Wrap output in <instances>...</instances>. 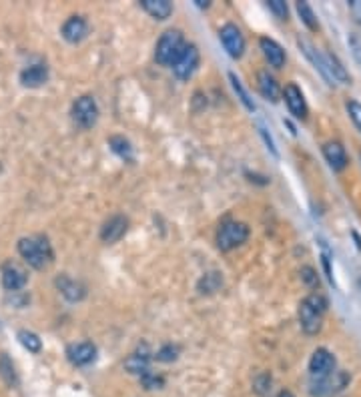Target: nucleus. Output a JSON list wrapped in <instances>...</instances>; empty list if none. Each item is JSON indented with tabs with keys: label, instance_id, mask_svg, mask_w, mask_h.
I'll use <instances>...</instances> for the list:
<instances>
[{
	"label": "nucleus",
	"instance_id": "nucleus-3",
	"mask_svg": "<svg viewBox=\"0 0 361 397\" xmlns=\"http://www.w3.org/2000/svg\"><path fill=\"white\" fill-rule=\"evenodd\" d=\"M185 36L181 31L171 29V31H165L161 38L157 40L155 47V60L163 67H173L175 60L181 56V52L185 51Z\"/></svg>",
	"mask_w": 361,
	"mask_h": 397
},
{
	"label": "nucleus",
	"instance_id": "nucleus-23",
	"mask_svg": "<svg viewBox=\"0 0 361 397\" xmlns=\"http://www.w3.org/2000/svg\"><path fill=\"white\" fill-rule=\"evenodd\" d=\"M0 378L4 380L8 387H17L18 385L17 367L6 353H0Z\"/></svg>",
	"mask_w": 361,
	"mask_h": 397
},
{
	"label": "nucleus",
	"instance_id": "nucleus-13",
	"mask_svg": "<svg viewBox=\"0 0 361 397\" xmlns=\"http://www.w3.org/2000/svg\"><path fill=\"white\" fill-rule=\"evenodd\" d=\"M97 357V347L90 341H81V343H72L67 347V359L77 367H85L90 365Z\"/></svg>",
	"mask_w": 361,
	"mask_h": 397
},
{
	"label": "nucleus",
	"instance_id": "nucleus-2",
	"mask_svg": "<svg viewBox=\"0 0 361 397\" xmlns=\"http://www.w3.org/2000/svg\"><path fill=\"white\" fill-rule=\"evenodd\" d=\"M327 299L321 293H311L299 303V325L307 335H317L323 327Z\"/></svg>",
	"mask_w": 361,
	"mask_h": 397
},
{
	"label": "nucleus",
	"instance_id": "nucleus-8",
	"mask_svg": "<svg viewBox=\"0 0 361 397\" xmlns=\"http://www.w3.org/2000/svg\"><path fill=\"white\" fill-rule=\"evenodd\" d=\"M0 275H2V287L8 291V293H17L20 291L24 285H26V271L17 265V263H13V261H6V263H2V267H0Z\"/></svg>",
	"mask_w": 361,
	"mask_h": 397
},
{
	"label": "nucleus",
	"instance_id": "nucleus-26",
	"mask_svg": "<svg viewBox=\"0 0 361 397\" xmlns=\"http://www.w3.org/2000/svg\"><path fill=\"white\" fill-rule=\"evenodd\" d=\"M297 13H299V17L303 20V24H305L310 31H317V29H319L317 17H315L313 8H311L307 2H297Z\"/></svg>",
	"mask_w": 361,
	"mask_h": 397
},
{
	"label": "nucleus",
	"instance_id": "nucleus-9",
	"mask_svg": "<svg viewBox=\"0 0 361 397\" xmlns=\"http://www.w3.org/2000/svg\"><path fill=\"white\" fill-rule=\"evenodd\" d=\"M219 38H221V44L231 58H241L245 54V38L235 24H231V22L225 24L219 31Z\"/></svg>",
	"mask_w": 361,
	"mask_h": 397
},
{
	"label": "nucleus",
	"instance_id": "nucleus-10",
	"mask_svg": "<svg viewBox=\"0 0 361 397\" xmlns=\"http://www.w3.org/2000/svg\"><path fill=\"white\" fill-rule=\"evenodd\" d=\"M333 371H335V357H333V353L329 349H326V347L315 349L310 359L311 378H327Z\"/></svg>",
	"mask_w": 361,
	"mask_h": 397
},
{
	"label": "nucleus",
	"instance_id": "nucleus-19",
	"mask_svg": "<svg viewBox=\"0 0 361 397\" xmlns=\"http://www.w3.org/2000/svg\"><path fill=\"white\" fill-rule=\"evenodd\" d=\"M56 287H58V291L65 295L69 301H81V299H85L86 295V287L83 283H79L77 279H70L69 275H61L56 277Z\"/></svg>",
	"mask_w": 361,
	"mask_h": 397
},
{
	"label": "nucleus",
	"instance_id": "nucleus-29",
	"mask_svg": "<svg viewBox=\"0 0 361 397\" xmlns=\"http://www.w3.org/2000/svg\"><path fill=\"white\" fill-rule=\"evenodd\" d=\"M141 383L145 389H161L165 385V378L163 375H157L153 371H147L141 375Z\"/></svg>",
	"mask_w": 361,
	"mask_h": 397
},
{
	"label": "nucleus",
	"instance_id": "nucleus-15",
	"mask_svg": "<svg viewBox=\"0 0 361 397\" xmlns=\"http://www.w3.org/2000/svg\"><path fill=\"white\" fill-rule=\"evenodd\" d=\"M149 362H151V351L147 346H141L137 351H133L127 359H125V369L133 375H143L149 371Z\"/></svg>",
	"mask_w": 361,
	"mask_h": 397
},
{
	"label": "nucleus",
	"instance_id": "nucleus-37",
	"mask_svg": "<svg viewBox=\"0 0 361 397\" xmlns=\"http://www.w3.org/2000/svg\"><path fill=\"white\" fill-rule=\"evenodd\" d=\"M360 285H361V281H360Z\"/></svg>",
	"mask_w": 361,
	"mask_h": 397
},
{
	"label": "nucleus",
	"instance_id": "nucleus-30",
	"mask_svg": "<svg viewBox=\"0 0 361 397\" xmlns=\"http://www.w3.org/2000/svg\"><path fill=\"white\" fill-rule=\"evenodd\" d=\"M253 389L257 391L259 396H267L271 391V375L269 373H261L253 380Z\"/></svg>",
	"mask_w": 361,
	"mask_h": 397
},
{
	"label": "nucleus",
	"instance_id": "nucleus-32",
	"mask_svg": "<svg viewBox=\"0 0 361 397\" xmlns=\"http://www.w3.org/2000/svg\"><path fill=\"white\" fill-rule=\"evenodd\" d=\"M347 113H349L351 121H353V124L358 127V131L361 133V103L349 101V103H347Z\"/></svg>",
	"mask_w": 361,
	"mask_h": 397
},
{
	"label": "nucleus",
	"instance_id": "nucleus-18",
	"mask_svg": "<svg viewBox=\"0 0 361 397\" xmlns=\"http://www.w3.org/2000/svg\"><path fill=\"white\" fill-rule=\"evenodd\" d=\"M259 47H261V51H263V56L267 58V63H269L273 69H281V67L285 65V51L281 49V44L275 42L273 38L263 36V38L259 40Z\"/></svg>",
	"mask_w": 361,
	"mask_h": 397
},
{
	"label": "nucleus",
	"instance_id": "nucleus-31",
	"mask_svg": "<svg viewBox=\"0 0 361 397\" xmlns=\"http://www.w3.org/2000/svg\"><path fill=\"white\" fill-rule=\"evenodd\" d=\"M267 6H269V10H271L279 20H287V17H289V8H287V4H285L283 0H269Z\"/></svg>",
	"mask_w": 361,
	"mask_h": 397
},
{
	"label": "nucleus",
	"instance_id": "nucleus-6",
	"mask_svg": "<svg viewBox=\"0 0 361 397\" xmlns=\"http://www.w3.org/2000/svg\"><path fill=\"white\" fill-rule=\"evenodd\" d=\"M70 117H72L74 124L81 127V129L95 127V122L99 121V104L95 101V97H90V95L79 97V99L72 103Z\"/></svg>",
	"mask_w": 361,
	"mask_h": 397
},
{
	"label": "nucleus",
	"instance_id": "nucleus-17",
	"mask_svg": "<svg viewBox=\"0 0 361 397\" xmlns=\"http://www.w3.org/2000/svg\"><path fill=\"white\" fill-rule=\"evenodd\" d=\"M49 81V67L38 63V65H31L20 72V83L26 88H38L47 85Z\"/></svg>",
	"mask_w": 361,
	"mask_h": 397
},
{
	"label": "nucleus",
	"instance_id": "nucleus-35",
	"mask_svg": "<svg viewBox=\"0 0 361 397\" xmlns=\"http://www.w3.org/2000/svg\"><path fill=\"white\" fill-rule=\"evenodd\" d=\"M259 133H261V137L265 138V143H267V147L271 149V153H273V155H277L275 143H273V138H271V135H267V131H265L263 127H261V131H259Z\"/></svg>",
	"mask_w": 361,
	"mask_h": 397
},
{
	"label": "nucleus",
	"instance_id": "nucleus-14",
	"mask_svg": "<svg viewBox=\"0 0 361 397\" xmlns=\"http://www.w3.org/2000/svg\"><path fill=\"white\" fill-rule=\"evenodd\" d=\"M61 35L63 38L70 42V44H77L81 40H85L88 35V22L83 17H70L67 18V22L63 24L61 29Z\"/></svg>",
	"mask_w": 361,
	"mask_h": 397
},
{
	"label": "nucleus",
	"instance_id": "nucleus-33",
	"mask_svg": "<svg viewBox=\"0 0 361 397\" xmlns=\"http://www.w3.org/2000/svg\"><path fill=\"white\" fill-rule=\"evenodd\" d=\"M301 279L310 285V287H315L319 281H317V275H315V269L313 267H303L301 269Z\"/></svg>",
	"mask_w": 361,
	"mask_h": 397
},
{
	"label": "nucleus",
	"instance_id": "nucleus-5",
	"mask_svg": "<svg viewBox=\"0 0 361 397\" xmlns=\"http://www.w3.org/2000/svg\"><path fill=\"white\" fill-rule=\"evenodd\" d=\"M351 381L347 371H333L327 378H311L310 394L313 397H329L344 391L347 383Z\"/></svg>",
	"mask_w": 361,
	"mask_h": 397
},
{
	"label": "nucleus",
	"instance_id": "nucleus-4",
	"mask_svg": "<svg viewBox=\"0 0 361 397\" xmlns=\"http://www.w3.org/2000/svg\"><path fill=\"white\" fill-rule=\"evenodd\" d=\"M247 239H249V227L241 221H225L217 231V247L223 253L237 249Z\"/></svg>",
	"mask_w": 361,
	"mask_h": 397
},
{
	"label": "nucleus",
	"instance_id": "nucleus-11",
	"mask_svg": "<svg viewBox=\"0 0 361 397\" xmlns=\"http://www.w3.org/2000/svg\"><path fill=\"white\" fill-rule=\"evenodd\" d=\"M283 99H285V104H287L289 113L295 119H301V121L307 119V103H305V97H303L301 88L297 85L289 83L287 87L283 88Z\"/></svg>",
	"mask_w": 361,
	"mask_h": 397
},
{
	"label": "nucleus",
	"instance_id": "nucleus-28",
	"mask_svg": "<svg viewBox=\"0 0 361 397\" xmlns=\"http://www.w3.org/2000/svg\"><path fill=\"white\" fill-rule=\"evenodd\" d=\"M179 353H181V347L173 346V343H167V346H163L159 351H157L155 359L157 362H163V363H171L179 357Z\"/></svg>",
	"mask_w": 361,
	"mask_h": 397
},
{
	"label": "nucleus",
	"instance_id": "nucleus-1",
	"mask_svg": "<svg viewBox=\"0 0 361 397\" xmlns=\"http://www.w3.org/2000/svg\"><path fill=\"white\" fill-rule=\"evenodd\" d=\"M18 253L26 261L33 269H47L52 263V247L45 235H33V237H22L18 241Z\"/></svg>",
	"mask_w": 361,
	"mask_h": 397
},
{
	"label": "nucleus",
	"instance_id": "nucleus-27",
	"mask_svg": "<svg viewBox=\"0 0 361 397\" xmlns=\"http://www.w3.org/2000/svg\"><path fill=\"white\" fill-rule=\"evenodd\" d=\"M229 79H231V85H233V88H235V92H237V97H239L241 103L245 104V108H247V111H251V113H253V111H255V103L251 101L249 92H247V90L243 88V85H241L239 79H237V76H235L233 72L229 74Z\"/></svg>",
	"mask_w": 361,
	"mask_h": 397
},
{
	"label": "nucleus",
	"instance_id": "nucleus-21",
	"mask_svg": "<svg viewBox=\"0 0 361 397\" xmlns=\"http://www.w3.org/2000/svg\"><path fill=\"white\" fill-rule=\"evenodd\" d=\"M141 6L157 20H167L173 15V4L169 0H141Z\"/></svg>",
	"mask_w": 361,
	"mask_h": 397
},
{
	"label": "nucleus",
	"instance_id": "nucleus-24",
	"mask_svg": "<svg viewBox=\"0 0 361 397\" xmlns=\"http://www.w3.org/2000/svg\"><path fill=\"white\" fill-rule=\"evenodd\" d=\"M109 145L115 155H119L122 161H133V147L125 137H111Z\"/></svg>",
	"mask_w": 361,
	"mask_h": 397
},
{
	"label": "nucleus",
	"instance_id": "nucleus-12",
	"mask_svg": "<svg viewBox=\"0 0 361 397\" xmlns=\"http://www.w3.org/2000/svg\"><path fill=\"white\" fill-rule=\"evenodd\" d=\"M127 229H129V219L125 215H113L101 227V239H103V243L113 245V243H117L125 237Z\"/></svg>",
	"mask_w": 361,
	"mask_h": 397
},
{
	"label": "nucleus",
	"instance_id": "nucleus-20",
	"mask_svg": "<svg viewBox=\"0 0 361 397\" xmlns=\"http://www.w3.org/2000/svg\"><path fill=\"white\" fill-rule=\"evenodd\" d=\"M257 87L259 92H261L267 101H271V103L279 101V95H281L279 85H277V81L269 74V72H267V70H261L257 74Z\"/></svg>",
	"mask_w": 361,
	"mask_h": 397
},
{
	"label": "nucleus",
	"instance_id": "nucleus-7",
	"mask_svg": "<svg viewBox=\"0 0 361 397\" xmlns=\"http://www.w3.org/2000/svg\"><path fill=\"white\" fill-rule=\"evenodd\" d=\"M199 60H201L199 49H197L195 44H187L185 51L181 52V56H179V58L175 60V65H173L175 76H177L179 81H189L191 76L195 74L197 67H199Z\"/></svg>",
	"mask_w": 361,
	"mask_h": 397
},
{
	"label": "nucleus",
	"instance_id": "nucleus-22",
	"mask_svg": "<svg viewBox=\"0 0 361 397\" xmlns=\"http://www.w3.org/2000/svg\"><path fill=\"white\" fill-rule=\"evenodd\" d=\"M323 63H326V69L333 83H335V81H339V83H344V85L351 83V76L347 74V70H345V67L339 63V58H337L335 54L326 52V54H323Z\"/></svg>",
	"mask_w": 361,
	"mask_h": 397
},
{
	"label": "nucleus",
	"instance_id": "nucleus-25",
	"mask_svg": "<svg viewBox=\"0 0 361 397\" xmlns=\"http://www.w3.org/2000/svg\"><path fill=\"white\" fill-rule=\"evenodd\" d=\"M18 341H20V346L24 347V349H29L31 353H38L42 349L40 337L36 333H33V331H26V329L18 331Z\"/></svg>",
	"mask_w": 361,
	"mask_h": 397
},
{
	"label": "nucleus",
	"instance_id": "nucleus-36",
	"mask_svg": "<svg viewBox=\"0 0 361 397\" xmlns=\"http://www.w3.org/2000/svg\"><path fill=\"white\" fill-rule=\"evenodd\" d=\"M277 397H293V394L291 391H285V389H283V391H279V396Z\"/></svg>",
	"mask_w": 361,
	"mask_h": 397
},
{
	"label": "nucleus",
	"instance_id": "nucleus-16",
	"mask_svg": "<svg viewBox=\"0 0 361 397\" xmlns=\"http://www.w3.org/2000/svg\"><path fill=\"white\" fill-rule=\"evenodd\" d=\"M323 156L326 161L329 163V167L333 171H344L349 163L347 159V153H345V147L339 143V140H329L323 145Z\"/></svg>",
	"mask_w": 361,
	"mask_h": 397
},
{
	"label": "nucleus",
	"instance_id": "nucleus-34",
	"mask_svg": "<svg viewBox=\"0 0 361 397\" xmlns=\"http://www.w3.org/2000/svg\"><path fill=\"white\" fill-rule=\"evenodd\" d=\"M349 10H351L353 18H355L358 22H361V0H351V2H349Z\"/></svg>",
	"mask_w": 361,
	"mask_h": 397
}]
</instances>
